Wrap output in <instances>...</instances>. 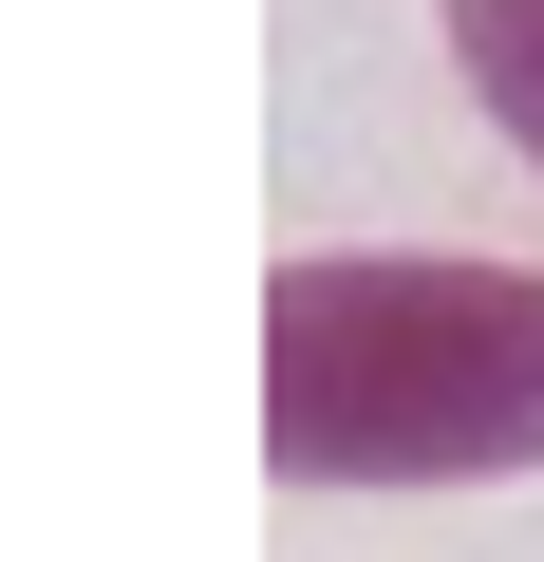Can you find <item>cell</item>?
<instances>
[{"instance_id": "2", "label": "cell", "mask_w": 544, "mask_h": 562, "mask_svg": "<svg viewBox=\"0 0 544 562\" xmlns=\"http://www.w3.org/2000/svg\"><path fill=\"white\" fill-rule=\"evenodd\" d=\"M451 20V76H469V113L544 169V0H432Z\"/></svg>"}, {"instance_id": "1", "label": "cell", "mask_w": 544, "mask_h": 562, "mask_svg": "<svg viewBox=\"0 0 544 562\" xmlns=\"http://www.w3.org/2000/svg\"><path fill=\"white\" fill-rule=\"evenodd\" d=\"M263 469L282 487H507V469H544V262L301 244L263 281Z\"/></svg>"}]
</instances>
